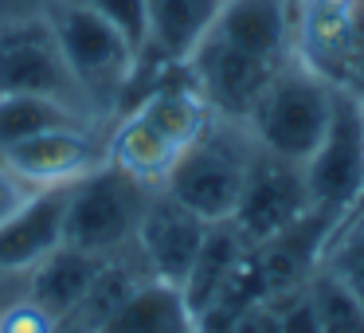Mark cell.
<instances>
[{
	"label": "cell",
	"mask_w": 364,
	"mask_h": 333,
	"mask_svg": "<svg viewBox=\"0 0 364 333\" xmlns=\"http://www.w3.org/2000/svg\"><path fill=\"white\" fill-rule=\"evenodd\" d=\"M137 83L145 87L126 110L114 114V126L106 130V161L145 184H161L184 149L204 134L212 106L204 102L184 63H157V71L137 67L134 87Z\"/></svg>",
	"instance_id": "obj_1"
},
{
	"label": "cell",
	"mask_w": 364,
	"mask_h": 333,
	"mask_svg": "<svg viewBox=\"0 0 364 333\" xmlns=\"http://www.w3.org/2000/svg\"><path fill=\"white\" fill-rule=\"evenodd\" d=\"M333 95H337V83L329 75L290 56L270 75L267 90L247 114V130H251L255 145L274 157L306 165V157L317 149L325 126H329Z\"/></svg>",
	"instance_id": "obj_2"
},
{
	"label": "cell",
	"mask_w": 364,
	"mask_h": 333,
	"mask_svg": "<svg viewBox=\"0 0 364 333\" xmlns=\"http://www.w3.org/2000/svg\"><path fill=\"white\" fill-rule=\"evenodd\" d=\"M48 20L55 28L67 67L87 95L90 110L98 114V122H114V114L126 106V95L134 87L141 51L110 20H102L82 4H71V0H51Z\"/></svg>",
	"instance_id": "obj_3"
},
{
	"label": "cell",
	"mask_w": 364,
	"mask_h": 333,
	"mask_svg": "<svg viewBox=\"0 0 364 333\" xmlns=\"http://www.w3.org/2000/svg\"><path fill=\"white\" fill-rule=\"evenodd\" d=\"M255 149L259 145H255L247 122L212 114L204 134L168 169L161 189L168 196H176L184 208H192L208 223L231 220V212L239 204V192H243V181L251 173Z\"/></svg>",
	"instance_id": "obj_4"
},
{
	"label": "cell",
	"mask_w": 364,
	"mask_h": 333,
	"mask_svg": "<svg viewBox=\"0 0 364 333\" xmlns=\"http://www.w3.org/2000/svg\"><path fill=\"white\" fill-rule=\"evenodd\" d=\"M153 189L157 184H145L137 176H129L126 169L102 161L87 176H79L67 192L63 239L79 251L98 255V259L134 251L137 223L145 216Z\"/></svg>",
	"instance_id": "obj_5"
},
{
	"label": "cell",
	"mask_w": 364,
	"mask_h": 333,
	"mask_svg": "<svg viewBox=\"0 0 364 333\" xmlns=\"http://www.w3.org/2000/svg\"><path fill=\"white\" fill-rule=\"evenodd\" d=\"M306 184L314 208L337 216V228L348 220L364 192V95L337 83L333 114L317 149L306 157Z\"/></svg>",
	"instance_id": "obj_6"
},
{
	"label": "cell",
	"mask_w": 364,
	"mask_h": 333,
	"mask_svg": "<svg viewBox=\"0 0 364 333\" xmlns=\"http://www.w3.org/2000/svg\"><path fill=\"white\" fill-rule=\"evenodd\" d=\"M0 95H48L98 122V114L90 110L87 95L67 67L48 12L0 24Z\"/></svg>",
	"instance_id": "obj_7"
},
{
	"label": "cell",
	"mask_w": 364,
	"mask_h": 333,
	"mask_svg": "<svg viewBox=\"0 0 364 333\" xmlns=\"http://www.w3.org/2000/svg\"><path fill=\"white\" fill-rule=\"evenodd\" d=\"M309 208H314V196H309L306 184V169L298 161L255 149L251 173L243 181L235 212H231V223L239 228V236L247 243H262L298 216H306Z\"/></svg>",
	"instance_id": "obj_8"
},
{
	"label": "cell",
	"mask_w": 364,
	"mask_h": 333,
	"mask_svg": "<svg viewBox=\"0 0 364 333\" xmlns=\"http://www.w3.org/2000/svg\"><path fill=\"white\" fill-rule=\"evenodd\" d=\"M196 90L204 95V102L212 106V114L220 118H235L247 122V114L255 110L259 95L267 90L270 75L282 63H267V59H255L247 51L223 43L220 36L208 32L204 40L192 48V56L184 59Z\"/></svg>",
	"instance_id": "obj_9"
},
{
	"label": "cell",
	"mask_w": 364,
	"mask_h": 333,
	"mask_svg": "<svg viewBox=\"0 0 364 333\" xmlns=\"http://www.w3.org/2000/svg\"><path fill=\"white\" fill-rule=\"evenodd\" d=\"M208 228H212V223L200 220L192 208H184L181 200L168 196L157 184V189L149 192L141 223H137L134 255L141 259V267L149 278L184 286L188 267H192V259H196L200 243H204Z\"/></svg>",
	"instance_id": "obj_10"
},
{
	"label": "cell",
	"mask_w": 364,
	"mask_h": 333,
	"mask_svg": "<svg viewBox=\"0 0 364 333\" xmlns=\"http://www.w3.org/2000/svg\"><path fill=\"white\" fill-rule=\"evenodd\" d=\"M106 161V134L98 126H63L36 134L28 142L4 149V165L28 184V189H51V184H75Z\"/></svg>",
	"instance_id": "obj_11"
},
{
	"label": "cell",
	"mask_w": 364,
	"mask_h": 333,
	"mask_svg": "<svg viewBox=\"0 0 364 333\" xmlns=\"http://www.w3.org/2000/svg\"><path fill=\"white\" fill-rule=\"evenodd\" d=\"M67 192L71 184L32 189V196L0 223V270L28 275L40 259L67 243Z\"/></svg>",
	"instance_id": "obj_12"
},
{
	"label": "cell",
	"mask_w": 364,
	"mask_h": 333,
	"mask_svg": "<svg viewBox=\"0 0 364 333\" xmlns=\"http://www.w3.org/2000/svg\"><path fill=\"white\" fill-rule=\"evenodd\" d=\"M333 231H337V216H329L325 208H309L306 216L286 223L282 231H274L270 239L255 243L262 278H267V290L286 294V290L306 286L309 278L317 275V267H321Z\"/></svg>",
	"instance_id": "obj_13"
},
{
	"label": "cell",
	"mask_w": 364,
	"mask_h": 333,
	"mask_svg": "<svg viewBox=\"0 0 364 333\" xmlns=\"http://www.w3.org/2000/svg\"><path fill=\"white\" fill-rule=\"evenodd\" d=\"M208 32L255 59L286 63L290 59V4L286 0H223L220 16Z\"/></svg>",
	"instance_id": "obj_14"
},
{
	"label": "cell",
	"mask_w": 364,
	"mask_h": 333,
	"mask_svg": "<svg viewBox=\"0 0 364 333\" xmlns=\"http://www.w3.org/2000/svg\"><path fill=\"white\" fill-rule=\"evenodd\" d=\"M102 263L106 259H98V255L63 243V247H55L48 259H40L28 270V290L24 294L36 306H43L67 329V322H71V314L79 310V302L87 298V290H90V282H95Z\"/></svg>",
	"instance_id": "obj_15"
},
{
	"label": "cell",
	"mask_w": 364,
	"mask_h": 333,
	"mask_svg": "<svg viewBox=\"0 0 364 333\" xmlns=\"http://www.w3.org/2000/svg\"><path fill=\"white\" fill-rule=\"evenodd\" d=\"M98 333H196V314L181 286L141 278Z\"/></svg>",
	"instance_id": "obj_16"
},
{
	"label": "cell",
	"mask_w": 364,
	"mask_h": 333,
	"mask_svg": "<svg viewBox=\"0 0 364 333\" xmlns=\"http://www.w3.org/2000/svg\"><path fill=\"white\" fill-rule=\"evenodd\" d=\"M145 4H149V43L141 59L184 63L215 24L223 0H145Z\"/></svg>",
	"instance_id": "obj_17"
},
{
	"label": "cell",
	"mask_w": 364,
	"mask_h": 333,
	"mask_svg": "<svg viewBox=\"0 0 364 333\" xmlns=\"http://www.w3.org/2000/svg\"><path fill=\"white\" fill-rule=\"evenodd\" d=\"M247 247L251 243L239 236V228L231 220H220V223L208 228L204 243H200L196 259H192V267H188V278H184V286H181L188 306H192V314H200V310L215 298V290H220V286L228 282V275L239 267Z\"/></svg>",
	"instance_id": "obj_18"
},
{
	"label": "cell",
	"mask_w": 364,
	"mask_h": 333,
	"mask_svg": "<svg viewBox=\"0 0 364 333\" xmlns=\"http://www.w3.org/2000/svg\"><path fill=\"white\" fill-rule=\"evenodd\" d=\"M63 126H102V122L48 95H0V153Z\"/></svg>",
	"instance_id": "obj_19"
},
{
	"label": "cell",
	"mask_w": 364,
	"mask_h": 333,
	"mask_svg": "<svg viewBox=\"0 0 364 333\" xmlns=\"http://www.w3.org/2000/svg\"><path fill=\"white\" fill-rule=\"evenodd\" d=\"M309 298L321 333H364V302L325 267H317V275L309 278Z\"/></svg>",
	"instance_id": "obj_20"
},
{
	"label": "cell",
	"mask_w": 364,
	"mask_h": 333,
	"mask_svg": "<svg viewBox=\"0 0 364 333\" xmlns=\"http://www.w3.org/2000/svg\"><path fill=\"white\" fill-rule=\"evenodd\" d=\"M321 267L329 270V275H337L341 282L364 302V212L333 231Z\"/></svg>",
	"instance_id": "obj_21"
},
{
	"label": "cell",
	"mask_w": 364,
	"mask_h": 333,
	"mask_svg": "<svg viewBox=\"0 0 364 333\" xmlns=\"http://www.w3.org/2000/svg\"><path fill=\"white\" fill-rule=\"evenodd\" d=\"M71 4H82V9L98 12V16L110 20L137 51H145V43H149V4H145V0H71Z\"/></svg>",
	"instance_id": "obj_22"
},
{
	"label": "cell",
	"mask_w": 364,
	"mask_h": 333,
	"mask_svg": "<svg viewBox=\"0 0 364 333\" xmlns=\"http://www.w3.org/2000/svg\"><path fill=\"white\" fill-rule=\"evenodd\" d=\"M274 298H278V333H321L314 298H309V282L298 286V290L274 294Z\"/></svg>",
	"instance_id": "obj_23"
},
{
	"label": "cell",
	"mask_w": 364,
	"mask_h": 333,
	"mask_svg": "<svg viewBox=\"0 0 364 333\" xmlns=\"http://www.w3.org/2000/svg\"><path fill=\"white\" fill-rule=\"evenodd\" d=\"M0 333H63V325L48 314L43 306H36L28 294H20L4 317H0Z\"/></svg>",
	"instance_id": "obj_24"
},
{
	"label": "cell",
	"mask_w": 364,
	"mask_h": 333,
	"mask_svg": "<svg viewBox=\"0 0 364 333\" xmlns=\"http://www.w3.org/2000/svg\"><path fill=\"white\" fill-rule=\"evenodd\" d=\"M28 196H32V189H28V184L20 181L9 165H0V223L9 220V216L16 212Z\"/></svg>",
	"instance_id": "obj_25"
},
{
	"label": "cell",
	"mask_w": 364,
	"mask_h": 333,
	"mask_svg": "<svg viewBox=\"0 0 364 333\" xmlns=\"http://www.w3.org/2000/svg\"><path fill=\"white\" fill-rule=\"evenodd\" d=\"M48 9H51V0H0V24L28 20V16H43Z\"/></svg>",
	"instance_id": "obj_26"
},
{
	"label": "cell",
	"mask_w": 364,
	"mask_h": 333,
	"mask_svg": "<svg viewBox=\"0 0 364 333\" xmlns=\"http://www.w3.org/2000/svg\"><path fill=\"white\" fill-rule=\"evenodd\" d=\"M345 67H348L345 87H353V90H360V95H364V32L356 36V43H353V51H348Z\"/></svg>",
	"instance_id": "obj_27"
},
{
	"label": "cell",
	"mask_w": 364,
	"mask_h": 333,
	"mask_svg": "<svg viewBox=\"0 0 364 333\" xmlns=\"http://www.w3.org/2000/svg\"><path fill=\"white\" fill-rule=\"evenodd\" d=\"M28 290V275H12V270H0V317L20 294Z\"/></svg>",
	"instance_id": "obj_28"
}]
</instances>
